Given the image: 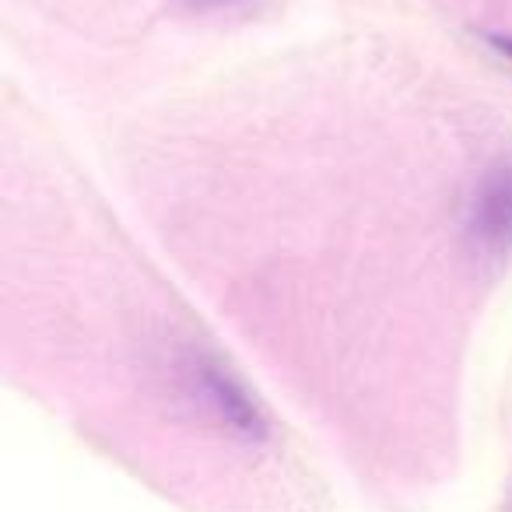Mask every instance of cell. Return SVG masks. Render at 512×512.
<instances>
[{
    "mask_svg": "<svg viewBox=\"0 0 512 512\" xmlns=\"http://www.w3.org/2000/svg\"><path fill=\"white\" fill-rule=\"evenodd\" d=\"M491 46H495V50L512 64V39L509 36H491Z\"/></svg>",
    "mask_w": 512,
    "mask_h": 512,
    "instance_id": "cell-4",
    "label": "cell"
},
{
    "mask_svg": "<svg viewBox=\"0 0 512 512\" xmlns=\"http://www.w3.org/2000/svg\"><path fill=\"white\" fill-rule=\"evenodd\" d=\"M179 11H190V15H232V11L253 8L256 0H169Z\"/></svg>",
    "mask_w": 512,
    "mask_h": 512,
    "instance_id": "cell-3",
    "label": "cell"
},
{
    "mask_svg": "<svg viewBox=\"0 0 512 512\" xmlns=\"http://www.w3.org/2000/svg\"><path fill=\"white\" fill-rule=\"evenodd\" d=\"M467 235L477 253H512V162H495L474 186L467 204Z\"/></svg>",
    "mask_w": 512,
    "mask_h": 512,
    "instance_id": "cell-2",
    "label": "cell"
},
{
    "mask_svg": "<svg viewBox=\"0 0 512 512\" xmlns=\"http://www.w3.org/2000/svg\"><path fill=\"white\" fill-rule=\"evenodd\" d=\"M179 393L200 418L218 425L221 432L235 435L242 442L267 439V418L253 404V397L228 372H221V365L207 362L200 355L183 358L179 362Z\"/></svg>",
    "mask_w": 512,
    "mask_h": 512,
    "instance_id": "cell-1",
    "label": "cell"
}]
</instances>
